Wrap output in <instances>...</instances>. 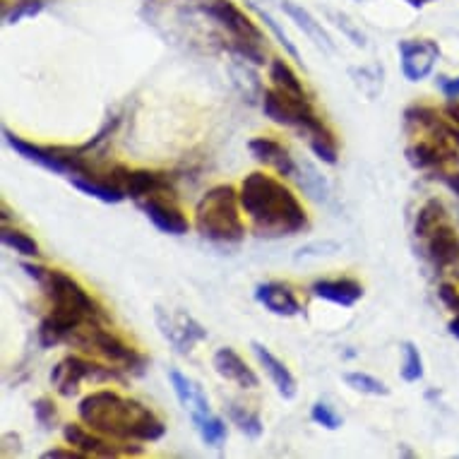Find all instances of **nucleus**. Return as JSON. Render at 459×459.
<instances>
[{
	"instance_id": "f257e3e1",
	"label": "nucleus",
	"mask_w": 459,
	"mask_h": 459,
	"mask_svg": "<svg viewBox=\"0 0 459 459\" xmlns=\"http://www.w3.org/2000/svg\"><path fill=\"white\" fill-rule=\"evenodd\" d=\"M27 277H31L41 286L48 299V316L39 323V344L44 349H53L65 344L77 327L87 323H108L104 308L99 306L75 277L63 270H48L44 264L22 263Z\"/></svg>"
},
{
	"instance_id": "f03ea898",
	"label": "nucleus",
	"mask_w": 459,
	"mask_h": 459,
	"mask_svg": "<svg viewBox=\"0 0 459 459\" xmlns=\"http://www.w3.org/2000/svg\"><path fill=\"white\" fill-rule=\"evenodd\" d=\"M243 214L260 238H289L308 229V212L286 183L264 171H253L238 188Z\"/></svg>"
},
{
	"instance_id": "7ed1b4c3",
	"label": "nucleus",
	"mask_w": 459,
	"mask_h": 459,
	"mask_svg": "<svg viewBox=\"0 0 459 459\" xmlns=\"http://www.w3.org/2000/svg\"><path fill=\"white\" fill-rule=\"evenodd\" d=\"M77 416L84 426L116 440L157 443L166 436L164 421L140 399L123 397L116 390H94L77 404Z\"/></svg>"
},
{
	"instance_id": "20e7f679",
	"label": "nucleus",
	"mask_w": 459,
	"mask_h": 459,
	"mask_svg": "<svg viewBox=\"0 0 459 459\" xmlns=\"http://www.w3.org/2000/svg\"><path fill=\"white\" fill-rule=\"evenodd\" d=\"M193 226L204 241L241 243L246 238V221H243L241 195L234 186L221 183L204 193L193 212Z\"/></svg>"
},
{
	"instance_id": "39448f33",
	"label": "nucleus",
	"mask_w": 459,
	"mask_h": 459,
	"mask_svg": "<svg viewBox=\"0 0 459 459\" xmlns=\"http://www.w3.org/2000/svg\"><path fill=\"white\" fill-rule=\"evenodd\" d=\"M65 344L80 349L82 354L94 356L99 361L111 363L128 376H140L147 366V356L140 354L135 347H130L128 342H123L116 332L106 327V323H87L77 327Z\"/></svg>"
},
{
	"instance_id": "423d86ee",
	"label": "nucleus",
	"mask_w": 459,
	"mask_h": 459,
	"mask_svg": "<svg viewBox=\"0 0 459 459\" xmlns=\"http://www.w3.org/2000/svg\"><path fill=\"white\" fill-rule=\"evenodd\" d=\"M3 137L13 152H17L20 157L31 161V164L41 166L46 171L58 176H97L94 169L90 164V157L80 152L77 144H48V147H41V144H34L24 137L15 135L10 128H3Z\"/></svg>"
},
{
	"instance_id": "0eeeda50",
	"label": "nucleus",
	"mask_w": 459,
	"mask_h": 459,
	"mask_svg": "<svg viewBox=\"0 0 459 459\" xmlns=\"http://www.w3.org/2000/svg\"><path fill=\"white\" fill-rule=\"evenodd\" d=\"M84 383H126V373L111 363L99 361L94 356L70 354L56 363L51 370L53 390L61 397L73 399Z\"/></svg>"
},
{
	"instance_id": "6e6552de",
	"label": "nucleus",
	"mask_w": 459,
	"mask_h": 459,
	"mask_svg": "<svg viewBox=\"0 0 459 459\" xmlns=\"http://www.w3.org/2000/svg\"><path fill=\"white\" fill-rule=\"evenodd\" d=\"M260 106H263L264 118H270L272 123H277L281 128H294L306 133L320 121V116L310 104V99L291 97V94H286L277 87H267L263 91Z\"/></svg>"
},
{
	"instance_id": "1a4fd4ad",
	"label": "nucleus",
	"mask_w": 459,
	"mask_h": 459,
	"mask_svg": "<svg viewBox=\"0 0 459 459\" xmlns=\"http://www.w3.org/2000/svg\"><path fill=\"white\" fill-rule=\"evenodd\" d=\"M63 437L70 447L84 452L87 457H101V459H116V457H140L144 455L143 445L128 443V440H116L108 437L99 430L80 423H65L63 426Z\"/></svg>"
},
{
	"instance_id": "9d476101",
	"label": "nucleus",
	"mask_w": 459,
	"mask_h": 459,
	"mask_svg": "<svg viewBox=\"0 0 459 459\" xmlns=\"http://www.w3.org/2000/svg\"><path fill=\"white\" fill-rule=\"evenodd\" d=\"M106 178L135 203L157 195H176L174 178L164 171H154V169H130V166L116 164L106 174Z\"/></svg>"
},
{
	"instance_id": "9b49d317",
	"label": "nucleus",
	"mask_w": 459,
	"mask_h": 459,
	"mask_svg": "<svg viewBox=\"0 0 459 459\" xmlns=\"http://www.w3.org/2000/svg\"><path fill=\"white\" fill-rule=\"evenodd\" d=\"M154 317H157V327L161 332V337L174 347L176 354H190L200 342L210 337L203 325L197 323L195 317L186 313V310L157 308L154 310Z\"/></svg>"
},
{
	"instance_id": "f8f14e48",
	"label": "nucleus",
	"mask_w": 459,
	"mask_h": 459,
	"mask_svg": "<svg viewBox=\"0 0 459 459\" xmlns=\"http://www.w3.org/2000/svg\"><path fill=\"white\" fill-rule=\"evenodd\" d=\"M397 48L404 80L423 82L433 75V70L440 61V44L436 39H404V41H399Z\"/></svg>"
},
{
	"instance_id": "ddd939ff",
	"label": "nucleus",
	"mask_w": 459,
	"mask_h": 459,
	"mask_svg": "<svg viewBox=\"0 0 459 459\" xmlns=\"http://www.w3.org/2000/svg\"><path fill=\"white\" fill-rule=\"evenodd\" d=\"M404 126H407V130L423 133V137H430V140H437V143L450 144V147L459 150V126H455L447 116L443 118L440 111L433 106H409L404 111Z\"/></svg>"
},
{
	"instance_id": "4468645a",
	"label": "nucleus",
	"mask_w": 459,
	"mask_h": 459,
	"mask_svg": "<svg viewBox=\"0 0 459 459\" xmlns=\"http://www.w3.org/2000/svg\"><path fill=\"white\" fill-rule=\"evenodd\" d=\"M204 13L217 20L221 27H224L231 39H241V41H255V44H263L264 34L263 30L257 27V22L250 20L248 13H243L234 0H210L204 5Z\"/></svg>"
},
{
	"instance_id": "2eb2a0df",
	"label": "nucleus",
	"mask_w": 459,
	"mask_h": 459,
	"mask_svg": "<svg viewBox=\"0 0 459 459\" xmlns=\"http://www.w3.org/2000/svg\"><path fill=\"white\" fill-rule=\"evenodd\" d=\"M137 207L144 212V217L150 219L161 234L186 236L193 226V221L186 217V212L176 204V195L147 197V200H140Z\"/></svg>"
},
{
	"instance_id": "dca6fc26",
	"label": "nucleus",
	"mask_w": 459,
	"mask_h": 459,
	"mask_svg": "<svg viewBox=\"0 0 459 459\" xmlns=\"http://www.w3.org/2000/svg\"><path fill=\"white\" fill-rule=\"evenodd\" d=\"M423 246H426L423 255L429 257L437 274L459 279V234L450 224L440 226L436 234L423 241Z\"/></svg>"
},
{
	"instance_id": "f3484780",
	"label": "nucleus",
	"mask_w": 459,
	"mask_h": 459,
	"mask_svg": "<svg viewBox=\"0 0 459 459\" xmlns=\"http://www.w3.org/2000/svg\"><path fill=\"white\" fill-rule=\"evenodd\" d=\"M212 368L221 380L226 383H234L241 390H257L260 387V377L253 368H250L246 359H243L236 349L221 347L212 356Z\"/></svg>"
},
{
	"instance_id": "a211bd4d",
	"label": "nucleus",
	"mask_w": 459,
	"mask_h": 459,
	"mask_svg": "<svg viewBox=\"0 0 459 459\" xmlns=\"http://www.w3.org/2000/svg\"><path fill=\"white\" fill-rule=\"evenodd\" d=\"M255 301L277 317H296L303 313L299 296L286 281H263L255 286Z\"/></svg>"
},
{
	"instance_id": "6ab92c4d",
	"label": "nucleus",
	"mask_w": 459,
	"mask_h": 459,
	"mask_svg": "<svg viewBox=\"0 0 459 459\" xmlns=\"http://www.w3.org/2000/svg\"><path fill=\"white\" fill-rule=\"evenodd\" d=\"M248 152L257 164L270 166V169H274L284 178H296L299 164L291 157V152L286 150L279 140H272V137H253L248 143Z\"/></svg>"
},
{
	"instance_id": "aec40b11",
	"label": "nucleus",
	"mask_w": 459,
	"mask_h": 459,
	"mask_svg": "<svg viewBox=\"0 0 459 459\" xmlns=\"http://www.w3.org/2000/svg\"><path fill=\"white\" fill-rule=\"evenodd\" d=\"M407 161L421 171L443 169L445 164L459 161V150H455L450 144L437 143V140H430V137H421L407 147Z\"/></svg>"
},
{
	"instance_id": "412c9836",
	"label": "nucleus",
	"mask_w": 459,
	"mask_h": 459,
	"mask_svg": "<svg viewBox=\"0 0 459 459\" xmlns=\"http://www.w3.org/2000/svg\"><path fill=\"white\" fill-rule=\"evenodd\" d=\"M310 296L323 299L327 303L342 306V308H354L363 299V284L356 279H317L310 284Z\"/></svg>"
},
{
	"instance_id": "4be33fe9",
	"label": "nucleus",
	"mask_w": 459,
	"mask_h": 459,
	"mask_svg": "<svg viewBox=\"0 0 459 459\" xmlns=\"http://www.w3.org/2000/svg\"><path fill=\"white\" fill-rule=\"evenodd\" d=\"M250 349H253L257 363L263 366L267 377L272 380V385L277 387L279 397L294 399L296 394H299V380H296L291 370L286 368V363L281 361V359H277V356L272 354L270 349L264 347V344H260V342H253Z\"/></svg>"
},
{
	"instance_id": "5701e85b",
	"label": "nucleus",
	"mask_w": 459,
	"mask_h": 459,
	"mask_svg": "<svg viewBox=\"0 0 459 459\" xmlns=\"http://www.w3.org/2000/svg\"><path fill=\"white\" fill-rule=\"evenodd\" d=\"M169 380H171V387H174L176 397L181 402V407L186 409L190 416L212 411L210 399H207L204 390L195 383V380H190L188 376H183L181 370L176 368L169 370Z\"/></svg>"
},
{
	"instance_id": "b1692460",
	"label": "nucleus",
	"mask_w": 459,
	"mask_h": 459,
	"mask_svg": "<svg viewBox=\"0 0 459 459\" xmlns=\"http://www.w3.org/2000/svg\"><path fill=\"white\" fill-rule=\"evenodd\" d=\"M279 8L284 10L286 15L294 20L299 30L306 31V37H308L317 48H323V51H330V53L334 51V41H332L330 34L323 30V22H317L308 10L301 8V5H296L294 0H279Z\"/></svg>"
},
{
	"instance_id": "393cba45",
	"label": "nucleus",
	"mask_w": 459,
	"mask_h": 459,
	"mask_svg": "<svg viewBox=\"0 0 459 459\" xmlns=\"http://www.w3.org/2000/svg\"><path fill=\"white\" fill-rule=\"evenodd\" d=\"M70 183H73V188L104 204H118L126 200V193L116 188L106 176H70Z\"/></svg>"
},
{
	"instance_id": "a878e982",
	"label": "nucleus",
	"mask_w": 459,
	"mask_h": 459,
	"mask_svg": "<svg viewBox=\"0 0 459 459\" xmlns=\"http://www.w3.org/2000/svg\"><path fill=\"white\" fill-rule=\"evenodd\" d=\"M306 140H308V147L310 152L316 154L323 164L327 166H337L339 161V147H337V137H334V133H332L327 126H325V121L320 118V121L313 126V128H308L306 133Z\"/></svg>"
},
{
	"instance_id": "bb28decb",
	"label": "nucleus",
	"mask_w": 459,
	"mask_h": 459,
	"mask_svg": "<svg viewBox=\"0 0 459 459\" xmlns=\"http://www.w3.org/2000/svg\"><path fill=\"white\" fill-rule=\"evenodd\" d=\"M450 224V217H447V210L440 200H429L423 204L419 214H416V224H414V234L419 241H426L429 236H433L440 229V226Z\"/></svg>"
},
{
	"instance_id": "cd10ccee",
	"label": "nucleus",
	"mask_w": 459,
	"mask_h": 459,
	"mask_svg": "<svg viewBox=\"0 0 459 459\" xmlns=\"http://www.w3.org/2000/svg\"><path fill=\"white\" fill-rule=\"evenodd\" d=\"M190 419H193V426L200 433L204 445H210L214 450L224 447L226 437H229V429H226V421L221 416L207 411V414H193Z\"/></svg>"
},
{
	"instance_id": "c85d7f7f",
	"label": "nucleus",
	"mask_w": 459,
	"mask_h": 459,
	"mask_svg": "<svg viewBox=\"0 0 459 459\" xmlns=\"http://www.w3.org/2000/svg\"><path fill=\"white\" fill-rule=\"evenodd\" d=\"M270 80L277 90L286 91V94H291V97L308 99L306 87H303V82L299 80V75H296V70L291 68L284 58H274V61L270 63Z\"/></svg>"
},
{
	"instance_id": "c756f323",
	"label": "nucleus",
	"mask_w": 459,
	"mask_h": 459,
	"mask_svg": "<svg viewBox=\"0 0 459 459\" xmlns=\"http://www.w3.org/2000/svg\"><path fill=\"white\" fill-rule=\"evenodd\" d=\"M226 414H229L231 423H234V426H238V430H241V433H246L248 437L263 436L264 423H263V419H260V414H257V411H253V409L243 407V404H236V402H229V404H226Z\"/></svg>"
},
{
	"instance_id": "7c9ffc66",
	"label": "nucleus",
	"mask_w": 459,
	"mask_h": 459,
	"mask_svg": "<svg viewBox=\"0 0 459 459\" xmlns=\"http://www.w3.org/2000/svg\"><path fill=\"white\" fill-rule=\"evenodd\" d=\"M248 8L253 10V13H255V15L260 17V20H263L264 27H267V30L272 31V37L277 39V44L281 46V48H284V51L289 53V56H291V61H296V65H301V68H303L301 53H299V48H296L294 41L289 39V34H286V31L281 30V27H279L277 20H274V17H272L270 13H267V10H264V8H260V5H255V3H250V0H248Z\"/></svg>"
},
{
	"instance_id": "2f4dec72",
	"label": "nucleus",
	"mask_w": 459,
	"mask_h": 459,
	"mask_svg": "<svg viewBox=\"0 0 459 459\" xmlns=\"http://www.w3.org/2000/svg\"><path fill=\"white\" fill-rule=\"evenodd\" d=\"M46 8V0H10L3 3V24L13 27V24L22 22L27 17L41 15Z\"/></svg>"
},
{
	"instance_id": "473e14b6",
	"label": "nucleus",
	"mask_w": 459,
	"mask_h": 459,
	"mask_svg": "<svg viewBox=\"0 0 459 459\" xmlns=\"http://www.w3.org/2000/svg\"><path fill=\"white\" fill-rule=\"evenodd\" d=\"M0 241L3 246L10 250H15L17 255L22 257H39L41 255V246H39L30 234H24L20 229H10V226H3L0 231Z\"/></svg>"
},
{
	"instance_id": "72a5a7b5",
	"label": "nucleus",
	"mask_w": 459,
	"mask_h": 459,
	"mask_svg": "<svg viewBox=\"0 0 459 459\" xmlns=\"http://www.w3.org/2000/svg\"><path fill=\"white\" fill-rule=\"evenodd\" d=\"M342 380L351 387L354 392H361V394H370V397H387L390 394V387L380 380V377L370 376V373H361V370H351V373H344Z\"/></svg>"
},
{
	"instance_id": "f704fd0d",
	"label": "nucleus",
	"mask_w": 459,
	"mask_h": 459,
	"mask_svg": "<svg viewBox=\"0 0 459 459\" xmlns=\"http://www.w3.org/2000/svg\"><path fill=\"white\" fill-rule=\"evenodd\" d=\"M296 181L301 186L306 193H308L313 200H325L327 197V183L320 174H317V169L308 161H303L299 164V171H296Z\"/></svg>"
},
{
	"instance_id": "c9c22d12",
	"label": "nucleus",
	"mask_w": 459,
	"mask_h": 459,
	"mask_svg": "<svg viewBox=\"0 0 459 459\" xmlns=\"http://www.w3.org/2000/svg\"><path fill=\"white\" fill-rule=\"evenodd\" d=\"M404 363H402V380L404 383H419L423 377V359L421 351L414 342H404Z\"/></svg>"
},
{
	"instance_id": "e433bc0d",
	"label": "nucleus",
	"mask_w": 459,
	"mask_h": 459,
	"mask_svg": "<svg viewBox=\"0 0 459 459\" xmlns=\"http://www.w3.org/2000/svg\"><path fill=\"white\" fill-rule=\"evenodd\" d=\"M310 419L325 430H339L344 426V419H342V416L334 411V407H330L327 402H316V404L310 407Z\"/></svg>"
},
{
	"instance_id": "4c0bfd02",
	"label": "nucleus",
	"mask_w": 459,
	"mask_h": 459,
	"mask_svg": "<svg viewBox=\"0 0 459 459\" xmlns=\"http://www.w3.org/2000/svg\"><path fill=\"white\" fill-rule=\"evenodd\" d=\"M31 409H34V419H37V423L39 426H44L46 430H51L53 426L58 423V409H56L51 397L34 399Z\"/></svg>"
},
{
	"instance_id": "58836bf2",
	"label": "nucleus",
	"mask_w": 459,
	"mask_h": 459,
	"mask_svg": "<svg viewBox=\"0 0 459 459\" xmlns=\"http://www.w3.org/2000/svg\"><path fill=\"white\" fill-rule=\"evenodd\" d=\"M437 296H440V301L452 310V313H459V289L452 281H443V284L437 286Z\"/></svg>"
},
{
	"instance_id": "ea45409f",
	"label": "nucleus",
	"mask_w": 459,
	"mask_h": 459,
	"mask_svg": "<svg viewBox=\"0 0 459 459\" xmlns=\"http://www.w3.org/2000/svg\"><path fill=\"white\" fill-rule=\"evenodd\" d=\"M44 459H90L84 452L75 450V447H70V450H63V447H53V450H46L41 455Z\"/></svg>"
},
{
	"instance_id": "a19ab883",
	"label": "nucleus",
	"mask_w": 459,
	"mask_h": 459,
	"mask_svg": "<svg viewBox=\"0 0 459 459\" xmlns=\"http://www.w3.org/2000/svg\"><path fill=\"white\" fill-rule=\"evenodd\" d=\"M437 87L445 94V99H459V77H437Z\"/></svg>"
},
{
	"instance_id": "79ce46f5",
	"label": "nucleus",
	"mask_w": 459,
	"mask_h": 459,
	"mask_svg": "<svg viewBox=\"0 0 459 459\" xmlns=\"http://www.w3.org/2000/svg\"><path fill=\"white\" fill-rule=\"evenodd\" d=\"M440 178H443V183L447 186V190H450L452 195L459 197V171H452V174H443Z\"/></svg>"
},
{
	"instance_id": "37998d69",
	"label": "nucleus",
	"mask_w": 459,
	"mask_h": 459,
	"mask_svg": "<svg viewBox=\"0 0 459 459\" xmlns=\"http://www.w3.org/2000/svg\"><path fill=\"white\" fill-rule=\"evenodd\" d=\"M445 116H447L455 126H459V101H452V104L445 106Z\"/></svg>"
},
{
	"instance_id": "c03bdc74",
	"label": "nucleus",
	"mask_w": 459,
	"mask_h": 459,
	"mask_svg": "<svg viewBox=\"0 0 459 459\" xmlns=\"http://www.w3.org/2000/svg\"><path fill=\"white\" fill-rule=\"evenodd\" d=\"M447 330H450L452 337L459 339V313H455V317H452L450 325H447Z\"/></svg>"
},
{
	"instance_id": "a18cd8bd",
	"label": "nucleus",
	"mask_w": 459,
	"mask_h": 459,
	"mask_svg": "<svg viewBox=\"0 0 459 459\" xmlns=\"http://www.w3.org/2000/svg\"><path fill=\"white\" fill-rule=\"evenodd\" d=\"M407 3H409V5H411V8L421 10V8H426L429 3H433V0H407Z\"/></svg>"
}]
</instances>
